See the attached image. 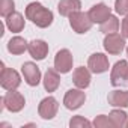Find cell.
Here are the masks:
<instances>
[{
  "label": "cell",
  "instance_id": "cell-1",
  "mask_svg": "<svg viewBox=\"0 0 128 128\" xmlns=\"http://www.w3.org/2000/svg\"><path fill=\"white\" fill-rule=\"evenodd\" d=\"M26 18L30 20L35 26L41 27V29H47L48 26H51L54 17L53 12L47 8H44L41 3H29L26 8Z\"/></svg>",
  "mask_w": 128,
  "mask_h": 128
},
{
  "label": "cell",
  "instance_id": "cell-2",
  "mask_svg": "<svg viewBox=\"0 0 128 128\" xmlns=\"http://www.w3.org/2000/svg\"><path fill=\"white\" fill-rule=\"evenodd\" d=\"M94 21L90 20L89 14L86 12H82V11H76L70 15V26L72 27V30L78 35H83L86 32L90 30Z\"/></svg>",
  "mask_w": 128,
  "mask_h": 128
},
{
  "label": "cell",
  "instance_id": "cell-3",
  "mask_svg": "<svg viewBox=\"0 0 128 128\" xmlns=\"http://www.w3.org/2000/svg\"><path fill=\"white\" fill-rule=\"evenodd\" d=\"M2 102H3V107L12 113H18L24 108V104H26V100L24 96L17 92L15 89L14 90H8L6 95L2 98Z\"/></svg>",
  "mask_w": 128,
  "mask_h": 128
},
{
  "label": "cell",
  "instance_id": "cell-4",
  "mask_svg": "<svg viewBox=\"0 0 128 128\" xmlns=\"http://www.w3.org/2000/svg\"><path fill=\"white\" fill-rule=\"evenodd\" d=\"M72 63H74V57L71 54V51L68 48H62L56 53L54 56V68L60 72V74H66L72 70Z\"/></svg>",
  "mask_w": 128,
  "mask_h": 128
},
{
  "label": "cell",
  "instance_id": "cell-5",
  "mask_svg": "<svg viewBox=\"0 0 128 128\" xmlns=\"http://www.w3.org/2000/svg\"><path fill=\"white\" fill-rule=\"evenodd\" d=\"M125 48V38L119 33H107L106 38H104V50L108 53V54H113V56H118L124 51Z\"/></svg>",
  "mask_w": 128,
  "mask_h": 128
},
{
  "label": "cell",
  "instance_id": "cell-6",
  "mask_svg": "<svg viewBox=\"0 0 128 128\" xmlns=\"http://www.w3.org/2000/svg\"><path fill=\"white\" fill-rule=\"evenodd\" d=\"M0 84L6 90H14L21 84V77L20 74L12 70V68H6L2 65V74H0Z\"/></svg>",
  "mask_w": 128,
  "mask_h": 128
},
{
  "label": "cell",
  "instance_id": "cell-7",
  "mask_svg": "<svg viewBox=\"0 0 128 128\" xmlns=\"http://www.w3.org/2000/svg\"><path fill=\"white\" fill-rule=\"evenodd\" d=\"M57 110H59V102L54 96H47L44 98L39 106H38V113L42 119L45 120H50L53 119L56 114H57Z\"/></svg>",
  "mask_w": 128,
  "mask_h": 128
},
{
  "label": "cell",
  "instance_id": "cell-8",
  "mask_svg": "<svg viewBox=\"0 0 128 128\" xmlns=\"http://www.w3.org/2000/svg\"><path fill=\"white\" fill-rule=\"evenodd\" d=\"M86 101V95L84 92L78 88V89H70L65 94V98H63V104L68 110H77L80 108Z\"/></svg>",
  "mask_w": 128,
  "mask_h": 128
},
{
  "label": "cell",
  "instance_id": "cell-9",
  "mask_svg": "<svg viewBox=\"0 0 128 128\" xmlns=\"http://www.w3.org/2000/svg\"><path fill=\"white\" fill-rule=\"evenodd\" d=\"M21 72L29 86H38L41 82V71L36 63L33 62H24L21 65Z\"/></svg>",
  "mask_w": 128,
  "mask_h": 128
},
{
  "label": "cell",
  "instance_id": "cell-10",
  "mask_svg": "<svg viewBox=\"0 0 128 128\" xmlns=\"http://www.w3.org/2000/svg\"><path fill=\"white\" fill-rule=\"evenodd\" d=\"M108 59L106 54L102 53H94L92 56H89L88 60V68L90 70V72L94 74H102L106 71H108Z\"/></svg>",
  "mask_w": 128,
  "mask_h": 128
},
{
  "label": "cell",
  "instance_id": "cell-11",
  "mask_svg": "<svg viewBox=\"0 0 128 128\" xmlns=\"http://www.w3.org/2000/svg\"><path fill=\"white\" fill-rule=\"evenodd\" d=\"M126 71H128V62L126 60H118L113 65V68H112L110 83L113 86H120L122 83H125Z\"/></svg>",
  "mask_w": 128,
  "mask_h": 128
},
{
  "label": "cell",
  "instance_id": "cell-12",
  "mask_svg": "<svg viewBox=\"0 0 128 128\" xmlns=\"http://www.w3.org/2000/svg\"><path fill=\"white\" fill-rule=\"evenodd\" d=\"M27 51L35 60H44L48 54V44L42 39H33L32 42H29Z\"/></svg>",
  "mask_w": 128,
  "mask_h": 128
},
{
  "label": "cell",
  "instance_id": "cell-13",
  "mask_svg": "<svg viewBox=\"0 0 128 128\" xmlns=\"http://www.w3.org/2000/svg\"><path fill=\"white\" fill-rule=\"evenodd\" d=\"M89 17H90V20L94 21V23H98V24H101V23H104L110 15H112V9L106 5V3H96V5H94L90 9H89Z\"/></svg>",
  "mask_w": 128,
  "mask_h": 128
},
{
  "label": "cell",
  "instance_id": "cell-14",
  "mask_svg": "<svg viewBox=\"0 0 128 128\" xmlns=\"http://www.w3.org/2000/svg\"><path fill=\"white\" fill-rule=\"evenodd\" d=\"M72 82L77 88L80 89H86L90 84V70L84 68V66H78L76 68L74 74H72Z\"/></svg>",
  "mask_w": 128,
  "mask_h": 128
},
{
  "label": "cell",
  "instance_id": "cell-15",
  "mask_svg": "<svg viewBox=\"0 0 128 128\" xmlns=\"http://www.w3.org/2000/svg\"><path fill=\"white\" fill-rule=\"evenodd\" d=\"M44 89L47 92H54L60 84V76L56 68H48L44 76Z\"/></svg>",
  "mask_w": 128,
  "mask_h": 128
},
{
  "label": "cell",
  "instance_id": "cell-16",
  "mask_svg": "<svg viewBox=\"0 0 128 128\" xmlns=\"http://www.w3.org/2000/svg\"><path fill=\"white\" fill-rule=\"evenodd\" d=\"M26 26V20L20 12H12L11 15L6 17V27L12 33H20Z\"/></svg>",
  "mask_w": 128,
  "mask_h": 128
},
{
  "label": "cell",
  "instance_id": "cell-17",
  "mask_svg": "<svg viewBox=\"0 0 128 128\" xmlns=\"http://www.w3.org/2000/svg\"><path fill=\"white\" fill-rule=\"evenodd\" d=\"M82 2L80 0H60L57 5V11L62 17H70L72 12L80 11Z\"/></svg>",
  "mask_w": 128,
  "mask_h": 128
},
{
  "label": "cell",
  "instance_id": "cell-18",
  "mask_svg": "<svg viewBox=\"0 0 128 128\" xmlns=\"http://www.w3.org/2000/svg\"><path fill=\"white\" fill-rule=\"evenodd\" d=\"M107 101L112 107H128V90H112Z\"/></svg>",
  "mask_w": 128,
  "mask_h": 128
},
{
  "label": "cell",
  "instance_id": "cell-19",
  "mask_svg": "<svg viewBox=\"0 0 128 128\" xmlns=\"http://www.w3.org/2000/svg\"><path fill=\"white\" fill-rule=\"evenodd\" d=\"M27 47H29V42L24 38H21V36H14L8 42V51L11 54H15V56L23 54L27 50Z\"/></svg>",
  "mask_w": 128,
  "mask_h": 128
},
{
  "label": "cell",
  "instance_id": "cell-20",
  "mask_svg": "<svg viewBox=\"0 0 128 128\" xmlns=\"http://www.w3.org/2000/svg\"><path fill=\"white\" fill-rule=\"evenodd\" d=\"M113 126H118V128H122V126H126L128 124V114L124 112V110H112L110 114H108Z\"/></svg>",
  "mask_w": 128,
  "mask_h": 128
},
{
  "label": "cell",
  "instance_id": "cell-21",
  "mask_svg": "<svg viewBox=\"0 0 128 128\" xmlns=\"http://www.w3.org/2000/svg\"><path fill=\"white\" fill-rule=\"evenodd\" d=\"M118 29H119V20H118V17H114V15H110L104 23L100 24V30H101L104 35H107V33H114V32H118Z\"/></svg>",
  "mask_w": 128,
  "mask_h": 128
},
{
  "label": "cell",
  "instance_id": "cell-22",
  "mask_svg": "<svg viewBox=\"0 0 128 128\" xmlns=\"http://www.w3.org/2000/svg\"><path fill=\"white\" fill-rule=\"evenodd\" d=\"M12 12H15V2L14 0H0V15L6 18Z\"/></svg>",
  "mask_w": 128,
  "mask_h": 128
},
{
  "label": "cell",
  "instance_id": "cell-23",
  "mask_svg": "<svg viewBox=\"0 0 128 128\" xmlns=\"http://www.w3.org/2000/svg\"><path fill=\"white\" fill-rule=\"evenodd\" d=\"M92 125H94L95 128H110V126H113L110 118L106 116V114H100V116H96V118L94 119Z\"/></svg>",
  "mask_w": 128,
  "mask_h": 128
},
{
  "label": "cell",
  "instance_id": "cell-24",
  "mask_svg": "<svg viewBox=\"0 0 128 128\" xmlns=\"http://www.w3.org/2000/svg\"><path fill=\"white\" fill-rule=\"evenodd\" d=\"M70 126L71 128H83V126H86V128H89V126H92V122H89L86 118H83V116H74L71 120H70Z\"/></svg>",
  "mask_w": 128,
  "mask_h": 128
},
{
  "label": "cell",
  "instance_id": "cell-25",
  "mask_svg": "<svg viewBox=\"0 0 128 128\" xmlns=\"http://www.w3.org/2000/svg\"><path fill=\"white\" fill-rule=\"evenodd\" d=\"M114 11L119 15H128V0H116L114 2Z\"/></svg>",
  "mask_w": 128,
  "mask_h": 128
},
{
  "label": "cell",
  "instance_id": "cell-26",
  "mask_svg": "<svg viewBox=\"0 0 128 128\" xmlns=\"http://www.w3.org/2000/svg\"><path fill=\"white\" fill-rule=\"evenodd\" d=\"M120 32H122V36L125 39H128V15H125V18L122 20V24H120Z\"/></svg>",
  "mask_w": 128,
  "mask_h": 128
},
{
  "label": "cell",
  "instance_id": "cell-27",
  "mask_svg": "<svg viewBox=\"0 0 128 128\" xmlns=\"http://www.w3.org/2000/svg\"><path fill=\"white\" fill-rule=\"evenodd\" d=\"M125 83L128 84V71H126V77H125Z\"/></svg>",
  "mask_w": 128,
  "mask_h": 128
},
{
  "label": "cell",
  "instance_id": "cell-28",
  "mask_svg": "<svg viewBox=\"0 0 128 128\" xmlns=\"http://www.w3.org/2000/svg\"><path fill=\"white\" fill-rule=\"evenodd\" d=\"M126 56H128V47H126Z\"/></svg>",
  "mask_w": 128,
  "mask_h": 128
},
{
  "label": "cell",
  "instance_id": "cell-29",
  "mask_svg": "<svg viewBox=\"0 0 128 128\" xmlns=\"http://www.w3.org/2000/svg\"><path fill=\"white\" fill-rule=\"evenodd\" d=\"M126 126H128V124H126Z\"/></svg>",
  "mask_w": 128,
  "mask_h": 128
}]
</instances>
